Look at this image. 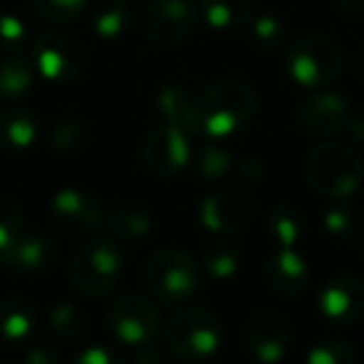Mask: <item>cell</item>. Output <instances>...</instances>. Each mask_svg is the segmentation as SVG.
Instances as JSON below:
<instances>
[{"label":"cell","instance_id":"35","mask_svg":"<svg viewBox=\"0 0 364 364\" xmlns=\"http://www.w3.org/2000/svg\"><path fill=\"white\" fill-rule=\"evenodd\" d=\"M28 46V31L21 18L0 16V50L3 53H21Z\"/></svg>","mask_w":364,"mask_h":364},{"label":"cell","instance_id":"38","mask_svg":"<svg viewBox=\"0 0 364 364\" xmlns=\"http://www.w3.org/2000/svg\"><path fill=\"white\" fill-rule=\"evenodd\" d=\"M77 362L80 364H115V362H120V357L107 347H90L77 357Z\"/></svg>","mask_w":364,"mask_h":364},{"label":"cell","instance_id":"7","mask_svg":"<svg viewBox=\"0 0 364 364\" xmlns=\"http://www.w3.org/2000/svg\"><path fill=\"white\" fill-rule=\"evenodd\" d=\"M107 327L117 342L142 349L157 339L162 329L160 309L142 294H122L107 309Z\"/></svg>","mask_w":364,"mask_h":364},{"label":"cell","instance_id":"17","mask_svg":"<svg viewBox=\"0 0 364 364\" xmlns=\"http://www.w3.org/2000/svg\"><path fill=\"white\" fill-rule=\"evenodd\" d=\"M267 284L279 297H299L309 284V264L297 247H277L267 262Z\"/></svg>","mask_w":364,"mask_h":364},{"label":"cell","instance_id":"39","mask_svg":"<svg viewBox=\"0 0 364 364\" xmlns=\"http://www.w3.org/2000/svg\"><path fill=\"white\" fill-rule=\"evenodd\" d=\"M344 132L349 135V140L364 145V112H349V120L344 125Z\"/></svg>","mask_w":364,"mask_h":364},{"label":"cell","instance_id":"29","mask_svg":"<svg viewBox=\"0 0 364 364\" xmlns=\"http://www.w3.org/2000/svg\"><path fill=\"white\" fill-rule=\"evenodd\" d=\"M247 31H250V41L257 50L264 53H274L284 46V23L279 21L272 13H259V16H250L247 21Z\"/></svg>","mask_w":364,"mask_h":364},{"label":"cell","instance_id":"6","mask_svg":"<svg viewBox=\"0 0 364 364\" xmlns=\"http://www.w3.org/2000/svg\"><path fill=\"white\" fill-rule=\"evenodd\" d=\"M342 70V48L327 36H302L287 50V75L307 90H319L337 80Z\"/></svg>","mask_w":364,"mask_h":364},{"label":"cell","instance_id":"26","mask_svg":"<svg viewBox=\"0 0 364 364\" xmlns=\"http://www.w3.org/2000/svg\"><path fill=\"white\" fill-rule=\"evenodd\" d=\"M200 264L215 282L230 279L240 267V250L230 240H213L200 252Z\"/></svg>","mask_w":364,"mask_h":364},{"label":"cell","instance_id":"42","mask_svg":"<svg viewBox=\"0 0 364 364\" xmlns=\"http://www.w3.org/2000/svg\"><path fill=\"white\" fill-rule=\"evenodd\" d=\"M127 3H140V0H127Z\"/></svg>","mask_w":364,"mask_h":364},{"label":"cell","instance_id":"23","mask_svg":"<svg viewBox=\"0 0 364 364\" xmlns=\"http://www.w3.org/2000/svg\"><path fill=\"white\" fill-rule=\"evenodd\" d=\"M322 225H324V232H329V237H332L334 242L364 250L362 220H359V215L354 213L352 208L342 205V200H337V203L322 215Z\"/></svg>","mask_w":364,"mask_h":364},{"label":"cell","instance_id":"10","mask_svg":"<svg viewBox=\"0 0 364 364\" xmlns=\"http://www.w3.org/2000/svg\"><path fill=\"white\" fill-rule=\"evenodd\" d=\"M190 135L170 122H162L147 132L140 145L142 167L155 177H172L182 172L190 165Z\"/></svg>","mask_w":364,"mask_h":364},{"label":"cell","instance_id":"34","mask_svg":"<svg viewBox=\"0 0 364 364\" xmlns=\"http://www.w3.org/2000/svg\"><path fill=\"white\" fill-rule=\"evenodd\" d=\"M23 213L21 205L8 195H0V250H6L21 235Z\"/></svg>","mask_w":364,"mask_h":364},{"label":"cell","instance_id":"40","mask_svg":"<svg viewBox=\"0 0 364 364\" xmlns=\"http://www.w3.org/2000/svg\"><path fill=\"white\" fill-rule=\"evenodd\" d=\"M334 6L352 18H364V0H334Z\"/></svg>","mask_w":364,"mask_h":364},{"label":"cell","instance_id":"19","mask_svg":"<svg viewBox=\"0 0 364 364\" xmlns=\"http://www.w3.org/2000/svg\"><path fill=\"white\" fill-rule=\"evenodd\" d=\"M102 228L110 240H115L120 247H137L142 240L150 237L152 232V218L147 210L137 208V205L122 203L107 210L102 218Z\"/></svg>","mask_w":364,"mask_h":364},{"label":"cell","instance_id":"1","mask_svg":"<svg viewBox=\"0 0 364 364\" xmlns=\"http://www.w3.org/2000/svg\"><path fill=\"white\" fill-rule=\"evenodd\" d=\"M203 130L210 137H230L247 127L257 112V95L242 77H220L200 92Z\"/></svg>","mask_w":364,"mask_h":364},{"label":"cell","instance_id":"25","mask_svg":"<svg viewBox=\"0 0 364 364\" xmlns=\"http://www.w3.org/2000/svg\"><path fill=\"white\" fill-rule=\"evenodd\" d=\"M267 232L277 247H297L307 235L304 218L292 205H277L267 218Z\"/></svg>","mask_w":364,"mask_h":364},{"label":"cell","instance_id":"16","mask_svg":"<svg viewBox=\"0 0 364 364\" xmlns=\"http://www.w3.org/2000/svg\"><path fill=\"white\" fill-rule=\"evenodd\" d=\"M157 110L162 120L180 127L190 137L203 130V107H200V95L190 90L182 82H167L157 92Z\"/></svg>","mask_w":364,"mask_h":364},{"label":"cell","instance_id":"27","mask_svg":"<svg viewBox=\"0 0 364 364\" xmlns=\"http://www.w3.org/2000/svg\"><path fill=\"white\" fill-rule=\"evenodd\" d=\"M48 324L50 332L63 342H82L87 334V317L77 304L58 302L48 312Z\"/></svg>","mask_w":364,"mask_h":364},{"label":"cell","instance_id":"12","mask_svg":"<svg viewBox=\"0 0 364 364\" xmlns=\"http://www.w3.org/2000/svg\"><path fill=\"white\" fill-rule=\"evenodd\" d=\"M102 205L85 190H60L50 203V220L65 237H87L102 228Z\"/></svg>","mask_w":364,"mask_h":364},{"label":"cell","instance_id":"31","mask_svg":"<svg viewBox=\"0 0 364 364\" xmlns=\"http://www.w3.org/2000/svg\"><path fill=\"white\" fill-rule=\"evenodd\" d=\"M85 125L75 117H60V120L53 122L50 127V145L58 152H77L85 145Z\"/></svg>","mask_w":364,"mask_h":364},{"label":"cell","instance_id":"2","mask_svg":"<svg viewBox=\"0 0 364 364\" xmlns=\"http://www.w3.org/2000/svg\"><path fill=\"white\" fill-rule=\"evenodd\" d=\"M304 172H307V182L314 193L337 203V200L352 198L359 190L364 165L352 145L322 142L309 152Z\"/></svg>","mask_w":364,"mask_h":364},{"label":"cell","instance_id":"41","mask_svg":"<svg viewBox=\"0 0 364 364\" xmlns=\"http://www.w3.org/2000/svg\"><path fill=\"white\" fill-rule=\"evenodd\" d=\"M352 73L364 82V48L362 50H357V55L352 58Z\"/></svg>","mask_w":364,"mask_h":364},{"label":"cell","instance_id":"22","mask_svg":"<svg viewBox=\"0 0 364 364\" xmlns=\"http://www.w3.org/2000/svg\"><path fill=\"white\" fill-rule=\"evenodd\" d=\"M200 13L213 31H240L252 16V0H203Z\"/></svg>","mask_w":364,"mask_h":364},{"label":"cell","instance_id":"32","mask_svg":"<svg viewBox=\"0 0 364 364\" xmlns=\"http://www.w3.org/2000/svg\"><path fill=\"white\" fill-rule=\"evenodd\" d=\"M85 3L87 0H31V8L46 23L63 26V23L75 21L85 11Z\"/></svg>","mask_w":364,"mask_h":364},{"label":"cell","instance_id":"28","mask_svg":"<svg viewBox=\"0 0 364 364\" xmlns=\"http://www.w3.org/2000/svg\"><path fill=\"white\" fill-rule=\"evenodd\" d=\"M92 28L102 41H115V38L125 36L130 28V3L127 0L102 3L92 16Z\"/></svg>","mask_w":364,"mask_h":364},{"label":"cell","instance_id":"5","mask_svg":"<svg viewBox=\"0 0 364 364\" xmlns=\"http://www.w3.org/2000/svg\"><path fill=\"white\" fill-rule=\"evenodd\" d=\"M142 277L147 289L165 304H185L200 289V267L177 247L155 250L147 257Z\"/></svg>","mask_w":364,"mask_h":364},{"label":"cell","instance_id":"9","mask_svg":"<svg viewBox=\"0 0 364 364\" xmlns=\"http://www.w3.org/2000/svg\"><path fill=\"white\" fill-rule=\"evenodd\" d=\"M200 18L195 0H150L142 16L145 36L160 48H175L193 36Z\"/></svg>","mask_w":364,"mask_h":364},{"label":"cell","instance_id":"15","mask_svg":"<svg viewBox=\"0 0 364 364\" xmlns=\"http://www.w3.org/2000/svg\"><path fill=\"white\" fill-rule=\"evenodd\" d=\"M317 307L334 327H349L364 314V282L354 274H334L319 289Z\"/></svg>","mask_w":364,"mask_h":364},{"label":"cell","instance_id":"18","mask_svg":"<svg viewBox=\"0 0 364 364\" xmlns=\"http://www.w3.org/2000/svg\"><path fill=\"white\" fill-rule=\"evenodd\" d=\"M58 259V247L43 235H18L6 250H0V262L21 272H41L53 267Z\"/></svg>","mask_w":364,"mask_h":364},{"label":"cell","instance_id":"24","mask_svg":"<svg viewBox=\"0 0 364 364\" xmlns=\"http://www.w3.org/2000/svg\"><path fill=\"white\" fill-rule=\"evenodd\" d=\"M36 70L21 53H6L0 58V100H18L31 90Z\"/></svg>","mask_w":364,"mask_h":364},{"label":"cell","instance_id":"33","mask_svg":"<svg viewBox=\"0 0 364 364\" xmlns=\"http://www.w3.org/2000/svg\"><path fill=\"white\" fill-rule=\"evenodd\" d=\"M309 364H354L357 362V352L352 349L349 342L342 339H322L307 352Z\"/></svg>","mask_w":364,"mask_h":364},{"label":"cell","instance_id":"11","mask_svg":"<svg viewBox=\"0 0 364 364\" xmlns=\"http://www.w3.org/2000/svg\"><path fill=\"white\" fill-rule=\"evenodd\" d=\"M255 218V200L247 188H218L200 205V220L215 235H235L250 228Z\"/></svg>","mask_w":364,"mask_h":364},{"label":"cell","instance_id":"8","mask_svg":"<svg viewBox=\"0 0 364 364\" xmlns=\"http://www.w3.org/2000/svg\"><path fill=\"white\" fill-rule=\"evenodd\" d=\"M87 53L75 36L50 28L38 36L33 43V65L38 68L46 80L53 82H70L85 70Z\"/></svg>","mask_w":364,"mask_h":364},{"label":"cell","instance_id":"37","mask_svg":"<svg viewBox=\"0 0 364 364\" xmlns=\"http://www.w3.org/2000/svg\"><path fill=\"white\" fill-rule=\"evenodd\" d=\"M26 362L28 364H55L60 362V352L50 344H33L26 352Z\"/></svg>","mask_w":364,"mask_h":364},{"label":"cell","instance_id":"4","mask_svg":"<svg viewBox=\"0 0 364 364\" xmlns=\"http://www.w3.org/2000/svg\"><path fill=\"white\" fill-rule=\"evenodd\" d=\"M165 342L182 362H205L223 344V324L205 307L177 309L165 324Z\"/></svg>","mask_w":364,"mask_h":364},{"label":"cell","instance_id":"14","mask_svg":"<svg viewBox=\"0 0 364 364\" xmlns=\"http://www.w3.org/2000/svg\"><path fill=\"white\" fill-rule=\"evenodd\" d=\"M352 112V102L342 92L322 90L304 97L297 107V120L304 132L314 137H334L344 132V125Z\"/></svg>","mask_w":364,"mask_h":364},{"label":"cell","instance_id":"20","mask_svg":"<svg viewBox=\"0 0 364 364\" xmlns=\"http://www.w3.org/2000/svg\"><path fill=\"white\" fill-rule=\"evenodd\" d=\"M36 327V307L31 299L8 294L0 299V342L8 347L23 344Z\"/></svg>","mask_w":364,"mask_h":364},{"label":"cell","instance_id":"36","mask_svg":"<svg viewBox=\"0 0 364 364\" xmlns=\"http://www.w3.org/2000/svg\"><path fill=\"white\" fill-rule=\"evenodd\" d=\"M262 177H264V167L259 160L247 157V160L237 162V180L242 182V185H257Z\"/></svg>","mask_w":364,"mask_h":364},{"label":"cell","instance_id":"3","mask_svg":"<svg viewBox=\"0 0 364 364\" xmlns=\"http://www.w3.org/2000/svg\"><path fill=\"white\" fill-rule=\"evenodd\" d=\"M122 272H125V247H120L107 235L80 245L68 262V279L73 289L85 297H100L115 289Z\"/></svg>","mask_w":364,"mask_h":364},{"label":"cell","instance_id":"21","mask_svg":"<svg viewBox=\"0 0 364 364\" xmlns=\"http://www.w3.org/2000/svg\"><path fill=\"white\" fill-rule=\"evenodd\" d=\"M38 140V120L26 107L0 110V147L3 150H28Z\"/></svg>","mask_w":364,"mask_h":364},{"label":"cell","instance_id":"13","mask_svg":"<svg viewBox=\"0 0 364 364\" xmlns=\"http://www.w3.org/2000/svg\"><path fill=\"white\" fill-rule=\"evenodd\" d=\"M292 342L289 319L277 309H259L245 327V347L259 362H279Z\"/></svg>","mask_w":364,"mask_h":364},{"label":"cell","instance_id":"30","mask_svg":"<svg viewBox=\"0 0 364 364\" xmlns=\"http://www.w3.org/2000/svg\"><path fill=\"white\" fill-rule=\"evenodd\" d=\"M235 160H232V152L228 150L225 145H220L218 140H210L208 145L200 147L198 152V160H195V175L200 180H220L225 177L230 170H232Z\"/></svg>","mask_w":364,"mask_h":364}]
</instances>
